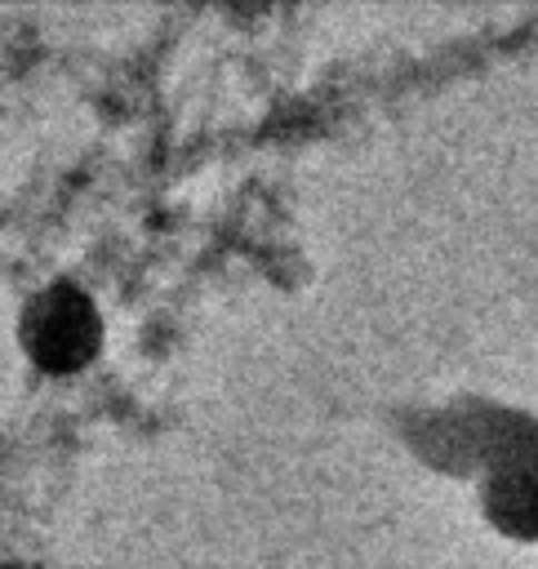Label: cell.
<instances>
[{
    "label": "cell",
    "mask_w": 538,
    "mask_h": 569,
    "mask_svg": "<svg viewBox=\"0 0 538 569\" xmlns=\"http://www.w3.org/2000/svg\"><path fill=\"white\" fill-rule=\"evenodd\" d=\"M22 338H27L36 365H44V369H80L98 351L102 329H98L93 307L80 293L49 289L44 298L31 302Z\"/></svg>",
    "instance_id": "obj_1"
}]
</instances>
